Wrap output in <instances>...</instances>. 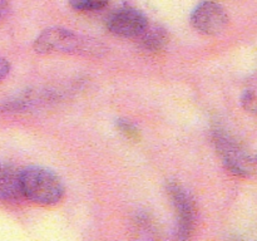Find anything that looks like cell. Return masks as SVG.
Here are the masks:
<instances>
[{
  "mask_svg": "<svg viewBox=\"0 0 257 241\" xmlns=\"http://www.w3.org/2000/svg\"><path fill=\"white\" fill-rule=\"evenodd\" d=\"M38 54L99 55L103 45L89 38L82 37L63 28H49L40 33L34 42Z\"/></svg>",
  "mask_w": 257,
  "mask_h": 241,
  "instance_id": "1",
  "label": "cell"
},
{
  "mask_svg": "<svg viewBox=\"0 0 257 241\" xmlns=\"http://www.w3.org/2000/svg\"><path fill=\"white\" fill-rule=\"evenodd\" d=\"M23 196L40 205H54L62 200L64 187L53 171L30 166L20 171Z\"/></svg>",
  "mask_w": 257,
  "mask_h": 241,
  "instance_id": "2",
  "label": "cell"
},
{
  "mask_svg": "<svg viewBox=\"0 0 257 241\" xmlns=\"http://www.w3.org/2000/svg\"><path fill=\"white\" fill-rule=\"evenodd\" d=\"M213 143L223 165L231 173L240 177H250L255 171L252 158L236 140L226 133L216 131Z\"/></svg>",
  "mask_w": 257,
  "mask_h": 241,
  "instance_id": "3",
  "label": "cell"
},
{
  "mask_svg": "<svg viewBox=\"0 0 257 241\" xmlns=\"http://www.w3.org/2000/svg\"><path fill=\"white\" fill-rule=\"evenodd\" d=\"M228 15L220 4L203 2L191 14V24L198 33L205 35H218L227 28Z\"/></svg>",
  "mask_w": 257,
  "mask_h": 241,
  "instance_id": "4",
  "label": "cell"
},
{
  "mask_svg": "<svg viewBox=\"0 0 257 241\" xmlns=\"http://www.w3.org/2000/svg\"><path fill=\"white\" fill-rule=\"evenodd\" d=\"M167 191L171 202L177 213L178 231L182 233V237H188L195 227L196 216H197L195 201L182 186L176 182L168 183Z\"/></svg>",
  "mask_w": 257,
  "mask_h": 241,
  "instance_id": "5",
  "label": "cell"
},
{
  "mask_svg": "<svg viewBox=\"0 0 257 241\" xmlns=\"http://www.w3.org/2000/svg\"><path fill=\"white\" fill-rule=\"evenodd\" d=\"M150 24L147 18L140 12L131 7L120 8L115 10L108 19V29L117 37L132 38L137 39L147 25Z\"/></svg>",
  "mask_w": 257,
  "mask_h": 241,
  "instance_id": "6",
  "label": "cell"
},
{
  "mask_svg": "<svg viewBox=\"0 0 257 241\" xmlns=\"http://www.w3.org/2000/svg\"><path fill=\"white\" fill-rule=\"evenodd\" d=\"M22 195L20 172L10 166L0 165V200H15Z\"/></svg>",
  "mask_w": 257,
  "mask_h": 241,
  "instance_id": "7",
  "label": "cell"
},
{
  "mask_svg": "<svg viewBox=\"0 0 257 241\" xmlns=\"http://www.w3.org/2000/svg\"><path fill=\"white\" fill-rule=\"evenodd\" d=\"M141 42L145 49L150 50V52H157L161 50L168 42V35L165 32V29L157 27V25H147L145 32L137 38Z\"/></svg>",
  "mask_w": 257,
  "mask_h": 241,
  "instance_id": "8",
  "label": "cell"
},
{
  "mask_svg": "<svg viewBox=\"0 0 257 241\" xmlns=\"http://www.w3.org/2000/svg\"><path fill=\"white\" fill-rule=\"evenodd\" d=\"M241 103L247 112L257 115V73L246 83L241 95Z\"/></svg>",
  "mask_w": 257,
  "mask_h": 241,
  "instance_id": "9",
  "label": "cell"
},
{
  "mask_svg": "<svg viewBox=\"0 0 257 241\" xmlns=\"http://www.w3.org/2000/svg\"><path fill=\"white\" fill-rule=\"evenodd\" d=\"M108 0H69V4L75 10H82V12H93V10H99L107 5Z\"/></svg>",
  "mask_w": 257,
  "mask_h": 241,
  "instance_id": "10",
  "label": "cell"
},
{
  "mask_svg": "<svg viewBox=\"0 0 257 241\" xmlns=\"http://www.w3.org/2000/svg\"><path fill=\"white\" fill-rule=\"evenodd\" d=\"M117 125H118V127H119L120 132L124 133L128 138H135L136 140V138L140 137V132H138L137 128H136L132 123L128 122V120L119 119L118 120Z\"/></svg>",
  "mask_w": 257,
  "mask_h": 241,
  "instance_id": "11",
  "label": "cell"
},
{
  "mask_svg": "<svg viewBox=\"0 0 257 241\" xmlns=\"http://www.w3.org/2000/svg\"><path fill=\"white\" fill-rule=\"evenodd\" d=\"M10 70V63L5 58H0V80L4 79Z\"/></svg>",
  "mask_w": 257,
  "mask_h": 241,
  "instance_id": "12",
  "label": "cell"
},
{
  "mask_svg": "<svg viewBox=\"0 0 257 241\" xmlns=\"http://www.w3.org/2000/svg\"><path fill=\"white\" fill-rule=\"evenodd\" d=\"M8 12H9V0H0V19H3Z\"/></svg>",
  "mask_w": 257,
  "mask_h": 241,
  "instance_id": "13",
  "label": "cell"
}]
</instances>
